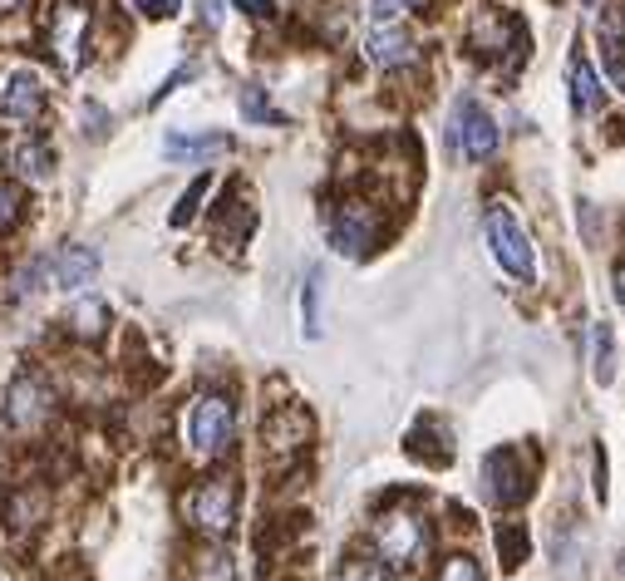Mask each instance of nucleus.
I'll list each match as a JSON object with an SVG mask.
<instances>
[{
    "label": "nucleus",
    "instance_id": "f257e3e1",
    "mask_svg": "<svg viewBox=\"0 0 625 581\" xmlns=\"http://www.w3.org/2000/svg\"><path fill=\"white\" fill-rule=\"evenodd\" d=\"M483 237H487V251H493V261L507 271L513 281H522V287H532L537 277H542V267H537V247L532 237H527L522 217L513 213L507 203H493L483 217Z\"/></svg>",
    "mask_w": 625,
    "mask_h": 581
},
{
    "label": "nucleus",
    "instance_id": "f03ea898",
    "mask_svg": "<svg viewBox=\"0 0 625 581\" xmlns=\"http://www.w3.org/2000/svg\"><path fill=\"white\" fill-rule=\"evenodd\" d=\"M483 493L497 508H517L532 498V463L522 459V449H493L483 459Z\"/></svg>",
    "mask_w": 625,
    "mask_h": 581
},
{
    "label": "nucleus",
    "instance_id": "7ed1b4c3",
    "mask_svg": "<svg viewBox=\"0 0 625 581\" xmlns=\"http://www.w3.org/2000/svg\"><path fill=\"white\" fill-rule=\"evenodd\" d=\"M231 429H237V415H231V399L222 395H203L193 409H187V443H193L197 459H217L231 443Z\"/></svg>",
    "mask_w": 625,
    "mask_h": 581
},
{
    "label": "nucleus",
    "instance_id": "20e7f679",
    "mask_svg": "<svg viewBox=\"0 0 625 581\" xmlns=\"http://www.w3.org/2000/svg\"><path fill=\"white\" fill-rule=\"evenodd\" d=\"M187 517L193 527H203L207 537H227L231 523H237V488L227 478H207L187 493Z\"/></svg>",
    "mask_w": 625,
    "mask_h": 581
},
{
    "label": "nucleus",
    "instance_id": "39448f33",
    "mask_svg": "<svg viewBox=\"0 0 625 581\" xmlns=\"http://www.w3.org/2000/svg\"><path fill=\"white\" fill-rule=\"evenodd\" d=\"M453 139H459V153L468 163H487L497 153V119L478 99H459V109H453Z\"/></svg>",
    "mask_w": 625,
    "mask_h": 581
},
{
    "label": "nucleus",
    "instance_id": "423d86ee",
    "mask_svg": "<svg viewBox=\"0 0 625 581\" xmlns=\"http://www.w3.org/2000/svg\"><path fill=\"white\" fill-rule=\"evenodd\" d=\"M40 109H45V74L30 65H15L6 89H0V119L30 123V119H40Z\"/></svg>",
    "mask_w": 625,
    "mask_h": 581
},
{
    "label": "nucleus",
    "instance_id": "0eeeda50",
    "mask_svg": "<svg viewBox=\"0 0 625 581\" xmlns=\"http://www.w3.org/2000/svg\"><path fill=\"white\" fill-rule=\"evenodd\" d=\"M379 552H385V562H395V567L414 562V557L423 552V527H419V517H409V513L385 517V523H379Z\"/></svg>",
    "mask_w": 625,
    "mask_h": 581
},
{
    "label": "nucleus",
    "instance_id": "6e6552de",
    "mask_svg": "<svg viewBox=\"0 0 625 581\" xmlns=\"http://www.w3.org/2000/svg\"><path fill=\"white\" fill-rule=\"evenodd\" d=\"M365 55H369V65H379V69H399L414 60V35H409L405 25H369Z\"/></svg>",
    "mask_w": 625,
    "mask_h": 581
},
{
    "label": "nucleus",
    "instance_id": "1a4fd4ad",
    "mask_svg": "<svg viewBox=\"0 0 625 581\" xmlns=\"http://www.w3.org/2000/svg\"><path fill=\"white\" fill-rule=\"evenodd\" d=\"M6 415H10V424L15 429H35L40 419L50 415V389L40 385V379H30V375H20L15 385H10V399H6Z\"/></svg>",
    "mask_w": 625,
    "mask_h": 581
},
{
    "label": "nucleus",
    "instance_id": "9d476101",
    "mask_svg": "<svg viewBox=\"0 0 625 581\" xmlns=\"http://www.w3.org/2000/svg\"><path fill=\"white\" fill-rule=\"evenodd\" d=\"M375 237H379V227H375V217H369L365 207H345V213L335 217V227H331L335 251H345V257H365V251L375 247Z\"/></svg>",
    "mask_w": 625,
    "mask_h": 581
},
{
    "label": "nucleus",
    "instance_id": "9b49d317",
    "mask_svg": "<svg viewBox=\"0 0 625 581\" xmlns=\"http://www.w3.org/2000/svg\"><path fill=\"white\" fill-rule=\"evenodd\" d=\"M50 271H55V287L60 291H84V287H94V277H99V251L65 247L55 261H50Z\"/></svg>",
    "mask_w": 625,
    "mask_h": 581
},
{
    "label": "nucleus",
    "instance_id": "f8f14e48",
    "mask_svg": "<svg viewBox=\"0 0 625 581\" xmlns=\"http://www.w3.org/2000/svg\"><path fill=\"white\" fill-rule=\"evenodd\" d=\"M571 104H576V114H596L601 104H606V89H601V74L591 69V60L571 55Z\"/></svg>",
    "mask_w": 625,
    "mask_h": 581
},
{
    "label": "nucleus",
    "instance_id": "ddd939ff",
    "mask_svg": "<svg viewBox=\"0 0 625 581\" xmlns=\"http://www.w3.org/2000/svg\"><path fill=\"white\" fill-rule=\"evenodd\" d=\"M591 375H596V385L616 379V331H611V321L591 325Z\"/></svg>",
    "mask_w": 625,
    "mask_h": 581
},
{
    "label": "nucleus",
    "instance_id": "4468645a",
    "mask_svg": "<svg viewBox=\"0 0 625 581\" xmlns=\"http://www.w3.org/2000/svg\"><path fill=\"white\" fill-rule=\"evenodd\" d=\"M163 153L168 158H212V153H227V133H168Z\"/></svg>",
    "mask_w": 625,
    "mask_h": 581
},
{
    "label": "nucleus",
    "instance_id": "2eb2a0df",
    "mask_svg": "<svg viewBox=\"0 0 625 581\" xmlns=\"http://www.w3.org/2000/svg\"><path fill=\"white\" fill-rule=\"evenodd\" d=\"M321 295H325V271L311 267L305 271V291H301V331H305V341H321Z\"/></svg>",
    "mask_w": 625,
    "mask_h": 581
},
{
    "label": "nucleus",
    "instance_id": "dca6fc26",
    "mask_svg": "<svg viewBox=\"0 0 625 581\" xmlns=\"http://www.w3.org/2000/svg\"><path fill=\"white\" fill-rule=\"evenodd\" d=\"M532 552V537H527L522 523H503L497 527V557H503V572H517Z\"/></svg>",
    "mask_w": 625,
    "mask_h": 581
},
{
    "label": "nucleus",
    "instance_id": "f3484780",
    "mask_svg": "<svg viewBox=\"0 0 625 581\" xmlns=\"http://www.w3.org/2000/svg\"><path fill=\"white\" fill-rule=\"evenodd\" d=\"M15 168H20V177L45 183V177H50V148L45 143H20L15 148Z\"/></svg>",
    "mask_w": 625,
    "mask_h": 581
},
{
    "label": "nucleus",
    "instance_id": "a211bd4d",
    "mask_svg": "<svg viewBox=\"0 0 625 581\" xmlns=\"http://www.w3.org/2000/svg\"><path fill=\"white\" fill-rule=\"evenodd\" d=\"M79 35H84V15L69 10L65 25H60V60H65V69H79Z\"/></svg>",
    "mask_w": 625,
    "mask_h": 581
},
{
    "label": "nucleus",
    "instance_id": "6ab92c4d",
    "mask_svg": "<svg viewBox=\"0 0 625 581\" xmlns=\"http://www.w3.org/2000/svg\"><path fill=\"white\" fill-rule=\"evenodd\" d=\"M237 104H241V119H247V123H281V114L271 109V99L257 89V84H251V89H241Z\"/></svg>",
    "mask_w": 625,
    "mask_h": 581
},
{
    "label": "nucleus",
    "instance_id": "aec40b11",
    "mask_svg": "<svg viewBox=\"0 0 625 581\" xmlns=\"http://www.w3.org/2000/svg\"><path fill=\"white\" fill-rule=\"evenodd\" d=\"M45 277H50V261L35 257L30 267L15 271V291H10V295H15V301H25V295H40V291H45Z\"/></svg>",
    "mask_w": 625,
    "mask_h": 581
},
{
    "label": "nucleus",
    "instance_id": "412c9836",
    "mask_svg": "<svg viewBox=\"0 0 625 581\" xmlns=\"http://www.w3.org/2000/svg\"><path fill=\"white\" fill-rule=\"evenodd\" d=\"M207 187H212V177H197V183H193V187H187V193H183V197H177V207H173V217H168V222H173V227H187V222H193V217H197V207H203V197H207Z\"/></svg>",
    "mask_w": 625,
    "mask_h": 581
},
{
    "label": "nucleus",
    "instance_id": "4be33fe9",
    "mask_svg": "<svg viewBox=\"0 0 625 581\" xmlns=\"http://www.w3.org/2000/svg\"><path fill=\"white\" fill-rule=\"evenodd\" d=\"M104 321H109V311H104L99 301H79V305H74V325H79V335H99Z\"/></svg>",
    "mask_w": 625,
    "mask_h": 581
},
{
    "label": "nucleus",
    "instance_id": "5701e85b",
    "mask_svg": "<svg viewBox=\"0 0 625 581\" xmlns=\"http://www.w3.org/2000/svg\"><path fill=\"white\" fill-rule=\"evenodd\" d=\"M335 581H385V567L369 562V557H349V562L341 567V577Z\"/></svg>",
    "mask_w": 625,
    "mask_h": 581
},
{
    "label": "nucleus",
    "instance_id": "b1692460",
    "mask_svg": "<svg viewBox=\"0 0 625 581\" xmlns=\"http://www.w3.org/2000/svg\"><path fill=\"white\" fill-rule=\"evenodd\" d=\"M409 0H369V25H399Z\"/></svg>",
    "mask_w": 625,
    "mask_h": 581
},
{
    "label": "nucleus",
    "instance_id": "393cba45",
    "mask_svg": "<svg viewBox=\"0 0 625 581\" xmlns=\"http://www.w3.org/2000/svg\"><path fill=\"white\" fill-rule=\"evenodd\" d=\"M439 581H483V567L473 562V557H449V562H443V572H439Z\"/></svg>",
    "mask_w": 625,
    "mask_h": 581
},
{
    "label": "nucleus",
    "instance_id": "a878e982",
    "mask_svg": "<svg viewBox=\"0 0 625 581\" xmlns=\"http://www.w3.org/2000/svg\"><path fill=\"white\" fill-rule=\"evenodd\" d=\"M15 217H20V193L10 183H0V232H6Z\"/></svg>",
    "mask_w": 625,
    "mask_h": 581
},
{
    "label": "nucleus",
    "instance_id": "bb28decb",
    "mask_svg": "<svg viewBox=\"0 0 625 581\" xmlns=\"http://www.w3.org/2000/svg\"><path fill=\"white\" fill-rule=\"evenodd\" d=\"M203 581H231V557L212 552V557H207V567H203Z\"/></svg>",
    "mask_w": 625,
    "mask_h": 581
},
{
    "label": "nucleus",
    "instance_id": "cd10ccee",
    "mask_svg": "<svg viewBox=\"0 0 625 581\" xmlns=\"http://www.w3.org/2000/svg\"><path fill=\"white\" fill-rule=\"evenodd\" d=\"M133 6H139L143 15H153V20H168V15H177V0H133Z\"/></svg>",
    "mask_w": 625,
    "mask_h": 581
},
{
    "label": "nucleus",
    "instance_id": "c85d7f7f",
    "mask_svg": "<svg viewBox=\"0 0 625 581\" xmlns=\"http://www.w3.org/2000/svg\"><path fill=\"white\" fill-rule=\"evenodd\" d=\"M596 498L606 503V453L596 449Z\"/></svg>",
    "mask_w": 625,
    "mask_h": 581
},
{
    "label": "nucleus",
    "instance_id": "c756f323",
    "mask_svg": "<svg viewBox=\"0 0 625 581\" xmlns=\"http://www.w3.org/2000/svg\"><path fill=\"white\" fill-rule=\"evenodd\" d=\"M203 15H207V25H222V0H207Z\"/></svg>",
    "mask_w": 625,
    "mask_h": 581
},
{
    "label": "nucleus",
    "instance_id": "7c9ffc66",
    "mask_svg": "<svg viewBox=\"0 0 625 581\" xmlns=\"http://www.w3.org/2000/svg\"><path fill=\"white\" fill-rule=\"evenodd\" d=\"M237 6H241V10H251V15H267L271 0H237Z\"/></svg>",
    "mask_w": 625,
    "mask_h": 581
},
{
    "label": "nucleus",
    "instance_id": "2f4dec72",
    "mask_svg": "<svg viewBox=\"0 0 625 581\" xmlns=\"http://www.w3.org/2000/svg\"><path fill=\"white\" fill-rule=\"evenodd\" d=\"M616 291H621V301H625V267L616 271Z\"/></svg>",
    "mask_w": 625,
    "mask_h": 581
},
{
    "label": "nucleus",
    "instance_id": "473e14b6",
    "mask_svg": "<svg viewBox=\"0 0 625 581\" xmlns=\"http://www.w3.org/2000/svg\"><path fill=\"white\" fill-rule=\"evenodd\" d=\"M6 10H20V0H0V15H6Z\"/></svg>",
    "mask_w": 625,
    "mask_h": 581
},
{
    "label": "nucleus",
    "instance_id": "72a5a7b5",
    "mask_svg": "<svg viewBox=\"0 0 625 581\" xmlns=\"http://www.w3.org/2000/svg\"><path fill=\"white\" fill-rule=\"evenodd\" d=\"M621 572H625V557H621Z\"/></svg>",
    "mask_w": 625,
    "mask_h": 581
},
{
    "label": "nucleus",
    "instance_id": "f704fd0d",
    "mask_svg": "<svg viewBox=\"0 0 625 581\" xmlns=\"http://www.w3.org/2000/svg\"><path fill=\"white\" fill-rule=\"evenodd\" d=\"M0 581H6V572H0Z\"/></svg>",
    "mask_w": 625,
    "mask_h": 581
}]
</instances>
